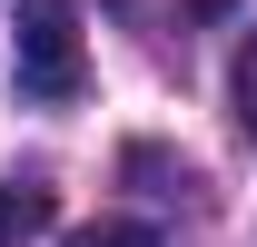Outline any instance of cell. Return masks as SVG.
<instances>
[{
    "instance_id": "obj_1",
    "label": "cell",
    "mask_w": 257,
    "mask_h": 247,
    "mask_svg": "<svg viewBox=\"0 0 257 247\" xmlns=\"http://www.w3.org/2000/svg\"><path fill=\"white\" fill-rule=\"evenodd\" d=\"M20 89L30 99H79V20H69V0H30L20 10Z\"/></svg>"
},
{
    "instance_id": "obj_2",
    "label": "cell",
    "mask_w": 257,
    "mask_h": 247,
    "mask_svg": "<svg viewBox=\"0 0 257 247\" xmlns=\"http://www.w3.org/2000/svg\"><path fill=\"white\" fill-rule=\"evenodd\" d=\"M50 227V188H0V247H20Z\"/></svg>"
},
{
    "instance_id": "obj_3",
    "label": "cell",
    "mask_w": 257,
    "mask_h": 247,
    "mask_svg": "<svg viewBox=\"0 0 257 247\" xmlns=\"http://www.w3.org/2000/svg\"><path fill=\"white\" fill-rule=\"evenodd\" d=\"M227 89H237V129L257 139V30L237 40V69H227Z\"/></svg>"
},
{
    "instance_id": "obj_4",
    "label": "cell",
    "mask_w": 257,
    "mask_h": 247,
    "mask_svg": "<svg viewBox=\"0 0 257 247\" xmlns=\"http://www.w3.org/2000/svg\"><path fill=\"white\" fill-rule=\"evenodd\" d=\"M69 247H159V227H139V217H99V227H79Z\"/></svg>"
}]
</instances>
